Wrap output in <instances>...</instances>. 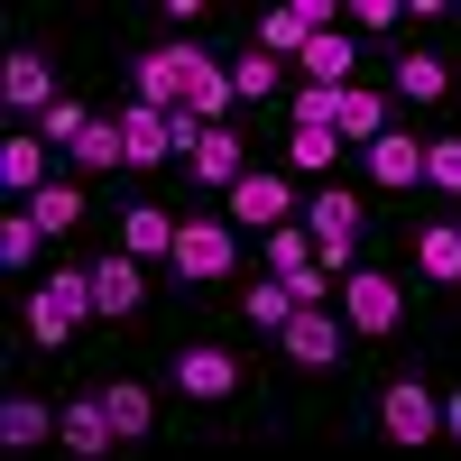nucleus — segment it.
I'll return each instance as SVG.
<instances>
[{
	"label": "nucleus",
	"mask_w": 461,
	"mask_h": 461,
	"mask_svg": "<svg viewBox=\"0 0 461 461\" xmlns=\"http://www.w3.org/2000/svg\"><path fill=\"white\" fill-rule=\"evenodd\" d=\"M139 102L148 111H194V121H221L230 111V65L212 47H194V37H176V47H148L139 56Z\"/></svg>",
	"instance_id": "obj_1"
},
{
	"label": "nucleus",
	"mask_w": 461,
	"mask_h": 461,
	"mask_svg": "<svg viewBox=\"0 0 461 461\" xmlns=\"http://www.w3.org/2000/svg\"><path fill=\"white\" fill-rule=\"evenodd\" d=\"M167 267L185 286H221L230 267H240V230H230L221 212H185L176 221V249H167Z\"/></svg>",
	"instance_id": "obj_2"
},
{
	"label": "nucleus",
	"mask_w": 461,
	"mask_h": 461,
	"mask_svg": "<svg viewBox=\"0 0 461 461\" xmlns=\"http://www.w3.org/2000/svg\"><path fill=\"white\" fill-rule=\"evenodd\" d=\"M378 434L406 443V452L443 443V397H434V378H388V388H378Z\"/></svg>",
	"instance_id": "obj_3"
},
{
	"label": "nucleus",
	"mask_w": 461,
	"mask_h": 461,
	"mask_svg": "<svg viewBox=\"0 0 461 461\" xmlns=\"http://www.w3.org/2000/svg\"><path fill=\"white\" fill-rule=\"evenodd\" d=\"M332 295H341V323H351V332H369V341L406 323V286L388 277V267H351V277H341Z\"/></svg>",
	"instance_id": "obj_4"
},
{
	"label": "nucleus",
	"mask_w": 461,
	"mask_h": 461,
	"mask_svg": "<svg viewBox=\"0 0 461 461\" xmlns=\"http://www.w3.org/2000/svg\"><path fill=\"white\" fill-rule=\"evenodd\" d=\"M277 341H286V360H295V369H332V360H341V341H351V323H341L332 304H295V314L277 323Z\"/></svg>",
	"instance_id": "obj_5"
},
{
	"label": "nucleus",
	"mask_w": 461,
	"mask_h": 461,
	"mask_svg": "<svg viewBox=\"0 0 461 461\" xmlns=\"http://www.w3.org/2000/svg\"><path fill=\"white\" fill-rule=\"evenodd\" d=\"M286 212H295V185H286L277 167H240L221 221H240V230H286Z\"/></svg>",
	"instance_id": "obj_6"
},
{
	"label": "nucleus",
	"mask_w": 461,
	"mask_h": 461,
	"mask_svg": "<svg viewBox=\"0 0 461 461\" xmlns=\"http://www.w3.org/2000/svg\"><path fill=\"white\" fill-rule=\"evenodd\" d=\"M332 19H341V0H286V10H267V19H258V56H277V65H286V56H304V37H323Z\"/></svg>",
	"instance_id": "obj_7"
},
{
	"label": "nucleus",
	"mask_w": 461,
	"mask_h": 461,
	"mask_svg": "<svg viewBox=\"0 0 461 461\" xmlns=\"http://www.w3.org/2000/svg\"><path fill=\"white\" fill-rule=\"evenodd\" d=\"M240 378H249V369L230 360V341H185V351H176V388H185V397H203V406L230 397Z\"/></svg>",
	"instance_id": "obj_8"
},
{
	"label": "nucleus",
	"mask_w": 461,
	"mask_h": 461,
	"mask_svg": "<svg viewBox=\"0 0 461 461\" xmlns=\"http://www.w3.org/2000/svg\"><path fill=\"white\" fill-rule=\"evenodd\" d=\"M148 304V267L130 258V249H111V258H93V314L102 323H130Z\"/></svg>",
	"instance_id": "obj_9"
},
{
	"label": "nucleus",
	"mask_w": 461,
	"mask_h": 461,
	"mask_svg": "<svg viewBox=\"0 0 461 461\" xmlns=\"http://www.w3.org/2000/svg\"><path fill=\"white\" fill-rule=\"evenodd\" d=\"M360 158H369V176H378V194H406V185H425V139H415V130H397V121L378 130Z\"/></svg>",
	"instance_id": "obj_10"
},
{
	"label": "nucleus",
	"mask_w": 461,
	"mask_h": 461,
	"mask_svg": "<svg viewBox=\"0 0 461 461\" xmlns=\"http://www.w3.org/2000/svg\"><path fill=\"white\" fill-rule=\"evenodd\" d=\"M240 158H249V148H240V130H230V121H212L194 148H185V176H194V185H212V194H230V185H240Z\"/></svg>",
	"instance_id": "obj_11"
},
{
	"label": "nucleus",
	"mask_w": 461,
	"mask_h": 461,
	"mask_svg": "<svg viewBox=\"0 0 461 461\" xmlns=\"http://www.w3.org/2000/svg\"><path fill=\"white\" fill-rule=\"evenodd\" d=\"M0 102H10V111H47L56 102V65L37 47H10V56H0Z\"/></svg>",
	"instance_id": "obj_12"
},
{
	"label": "nucleus",
	"mask_w": 461,
	"mask_h": 461,
	"mask_svg": "<svg viewBox=\"0 0 461 461\" xmlns=\"http://www.w3.org/2000/svg\"><path fill=\"white\" fill-rule=\"evenodd\" d=\"M56 443H65V452H84V461H102V452L121 443V434H111L102 397H74V406H56Z\"/></svg>",
	"instance_id": "obj_13"
},
{
	"label": "nucleus",
	"mask_w": 461,
	"mask_h": 461,
	"mask_svg": "<svg viewBox=\"0 0 461 461\" xmlns=\"http://www.w3.org/2000/svg\"><path fill=\"white\" fill-rule=\"evenodd\" d=\"M176 221H185V212H167V203H130V212H121V249H130L139 267L167 258V249H176Z\"/></svg>",
	"instance_id": "obj_14"
},
{
	"label": "nucleus",
	"mask_w": 461,
	"mask_h": 461,
	"mask_svg": "<svg viewBox=\"0 0 461 461\" xmlns=\"http://www.w3.org/2000/svg\"><path fill=\"white\" fill-rule=\"evenodd\" d=\"M102 415H111V434H121V443H148V434H158V397H148L139 378H111V388H102Z\"/></svg>",
	"instance_id": "obj_15"
},
{
	"label": "nucleus",
	"mask_w": 461,
	"mask_h": 461,
	"mask_svg": "<svg viewBox=\"0 0 461 461\" xmlns=\"http://www.w3.org/2000/svg\"><path fill=\"white\" fill-rule=\"evenodd\" d=\"M378 130H388V102H378L369 84H341V102H332V139H341V148H369Z\"/></svg>",
	"instance_id": "obj_16"
},
{
	"label": "nucleus",
	"mask_w": 461,
	"mask_h": 461,
	"mask_svg": "<svg viewBox=\"0 0 461 461\" xmlns=\"http://www.w3.org/2000/svg\"><path fill=\"white\" fill-rule=\"evenodd\" d=\"M415 277L461 286V221H415Z\"/></svg>",
	"instance_id": "obj_17"
},
{
	"label": "nucleus",
	"mask_w": 461,
	"mask_h": 461,
	"mask_svg": "<svg viewBox=\"0 0 461 461\" xmlns=\"http://www.w3.org/2000/svg\"><path fill=\"white\" fill-rule=\"evenodd\" d=\"M158 158H176V148H167V111L130 102L121 111V167H158Z\"/></svg>",
	"instance_id": "obj_18"
},
{
	"label": "nucleus",
	"mask_w": 461,
	"mask_h": 461,
	"mask_svg": "<svg viewBox=\"0 0 461 461\" xmlns=\"http://www.w3.org/2000/svg\"><path fill=\"white\" fill-rule=\"evenodd\" d=\"M56 434V406L47 397H0V452H37Z\"/></svg>",
	"instance_id": "obj_19"
},
{
	"label": "nucleus",
	"mask_w": 461,
	"mask_h": 461,
	"mask_svg": "<svg viewBox=\"0 0 461 461\" xmlns=\"http://www.w3.org/2000/svg\"><path fill=\"white\" fill-rule=\"evenodd\" d=\"M304 84H351V65H360V47H351V28H323V37H304Z\"/></svg>",
	"instance_id": "obj_20"
},
{
	"label": "nucleus",
	"mask_w": 461,
	"mask_h": 461,
	"mask_svg": "<svg viewBox=\"0 0 461 461\" xmlns=\"http://www.w3.org/2000/svg\"><path fill=\"white\" fill-rule=\"evenodd\" d=\"M28 221L47 230V240H65V230L84 221V185H65V176H47V185H37V194H28Z\"/></svg>",
	"instance_id": "obj_21"
},
{
	"label": "nucleus",
	"mask_w": 461,
	"mask_h": 461,
	"mask_svg": "<svg viewBox=\"0 0 461 461\" xmlns=\"http://www.w3.org/2000/svg\"><path fill=\"white\" fill-rule=\"evenodd\" d=\"M397 93H406V102H443V93H452V65H443L434 47H406V56H397Z\"/></svg>",
	"instance_id": "obj_22"
},
{
	"label": "nucleus",
	"mask_w": 461,
	"mask_h": 461,
	"mask_svg": "<svg viewBox=\"0 0 461 461\" xmlns=\"http://www.w3.org/2000/svg\"><path fill=\"white\" fill-rule=\"evenodd\" d=\"M0 167H10V194L47 185V139H0Z\"/></svg>",
	"instance_id": "obj_23"
},
{
	"label": "nucleus",
	"mask_w": 461,
	"mask_h": 461,
	"mask_svg": "<svg viewBox=\"0 0 461 461\" xmlns=\"http://www.w3.org/2000/svg\"><path fill=\"white\" fill-rule=\"evenodd\" d=\"M37 286H47V295L65 304V314H74V323L93 314V267H84V258H65V267H47V277H37Z\"/></svg>",
	"instance_id": "obj_24"
},
{
	"label": "nucleus",
	"mask_w": 461,
	"mask_h": 461,
	"mask_svg": "<svg viewBox=\"0 0 461 461\" xmlns=\"http://www.w3.org/2000/svg\"><path fill=\"white\" fill-rule=\"evenodd\" d=\"M28 341H37V351H65V341H74V314H65V304H56L47 286L28 295Z\"/></svg>",
	"instance_id": "obj_25"
},
{
	"label": "nucleus",
	"mask_w": 461,
	"mask_h": 461,
	"mask_svg": "<svg viewBox=\"0 0 461 461\" xmlns=\"http://www.w3.org/2000/svg\"><path fill=\"white\" fill-rule=\"evenodd\" d=\"M286 158H295V176H332L341 167V139L332 130H286Z\"/></svg>",
	"instance_id": "obj_26"
},
{
	"label": "nucleus",
	"mask_w": 461,
	"mask_h": 461,
	"mask_svg": "<svg viewBox=\"0 0 461 461\" xmlns=\"http://www.w3.org/2000/svg\"><path fill=\"white\" fill-rule=\"evenodd\" d=\"M84 121H93V111L74 102V93H56L47 111H37V139H47V148H74V139H84Z\"/></svg>",
	"instance_id": "obj_27"
},
{
	"label": "nucleus",
	"mask_w": 461,
	"mask_h": 461,
	"mask_svg": "<svg viewBox=\"0 0 461 461\" xmlns=\"http://www.w3.org/2000/svg\"><path fill=\"white\" fill-rule=\"evenodd\" d=\"M74 158H84V176H111V167H121V121H84Z\"/></svg>",
	"instance_id": "obj_28"
},
{
	"label": "nucleus",
	"mask_w": 461,
	"mask_h": 461,
	"mask_svg": "<svg viewBox=\"0 0 461 461\" xmlns=\"http://www.w3.org/2000/svg\"><path fill=\"white\" fill-rule=\"evenodd\" d=\"M240 314H249V323H258V332H277V323H286V314H295V295H286V286H277V277H258V286H240Z\"/></svg>",
	"instance_id": "obj_29"
},
{
	"label": "nucleus",
	"mask_w": 461,
	"mask_h": 461,
	"mask_svg": "<svg viewBox=\"0 0 461 461\" xmlns=\"http://www.w3.org/2000/svg\"><path fill=\"white\" fill-rule=\"evenodd\" d=\"M267 93H277V56H240V65H230V102H267Z\"/></svg>",
	"instance_id": "obj_30"
},
{
	"label": "nucleus",
	"mask_w": 461,
	"mask_h": 461,
	"mask_svg": "<svg viewBox=\"0 0 461 461\" xmlns=\"http://www.w3.org/2000/svg\"><path fill=\"white\" fill-rule=\"evenodd\" d=\"M37 249H47V230H37L28 212H10V221H0V267H28Z\"/></svg>",
	"instance_id": "obj_31"
},
{
	"label": "nucleus",
	"mask_w": 461,
	"mask_h": 461,
	"mask_svg": "<svg viewBox=\"0 0 461 461\" xmlns=\"http://www.w3.org/2000/svg\"><path fill=\"white\" fill-rule=\"evenodd\" d=\"M341 19H351V28H369V37H388V28L406 19V0H341Z\"/></svg>",
	"instance_id": "obj_32"
},
{
	"label": "nucleus",
	"mask_w": 461,
	"mask_h": 461,
	"mask_svg": "<svg viewBox=\"0 0 461 461\" xmlns=\"http://www.w3.org/2000/svg\"><path fill=\"white\" fill-rule=\"evenodd\" d=\"M425 185L461 194V139H434V148H425Z\"/></svg>",
	"instance_id": "obj_33"
},
{
	"label": "nucleus",
	"mask_w": 461,
	"mask_h": 461,
	"mask_svg": "<svg viewBox=\"0 0 461 461\" xmlns=\"http://www.w3.org/2000/svg\"><path fill=\"white\" fill-rule=\"evenodd\" d=\"M203 130H212V121H194V111H185V102H176V111H167V148H176V158H185V148H194V139H203Z\"/></svg>",
	"instance_id": "obj_34"
},
{
	"label": "nucleus",
	"mask_w": 461,
	"mask_h": 461,
	"mask_svg": "<svg viewBox=\"0 0 461 461\" xmlns=\"http://www.w3.org/2000/svg\"><path fill=\"white\" fill-rule=\"evenodd\" d=\"M443 434H452V443H461V388H452V406H443Z\"/></svg>",
	"instance_id": "obj_35"
},
{
	"label": "nucleus",
	"mask_w": 461,
	"mask_h": 461,
	"mask_svg": "<svg viewBox=\"0 0 461 461\" xmlns=\"http://www.w3.org/2000/svg\"><path fill=\"white\" fill-rule=\"evenodd\" d=\"M0 194H10V167H0Z\"/></svg>",
	"instance_id": "obj_36"
},
{
	"label": "nucleus",
	"mask_w": 461,
	"mask_h": 461,
	"mask_svg": "<svg viewBox=\"0 0 461 461\" xmlns=\"http://www.w3.org/2000/svg\"><path fill=\"white\" fill-rule=\"evenodd\" d=\"M452 93H461V74H452Z\"/></svg>",
	"instance_id": "obj_37"
}]
</instances>
